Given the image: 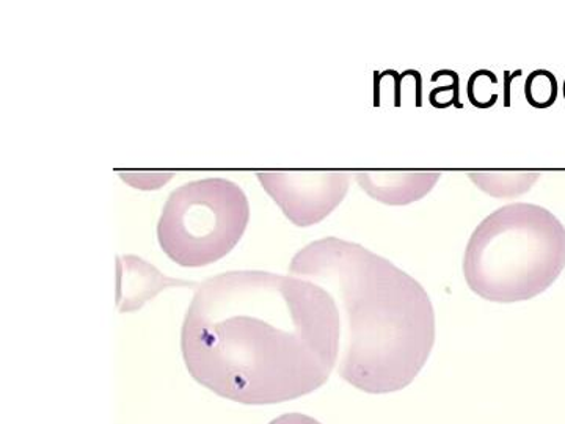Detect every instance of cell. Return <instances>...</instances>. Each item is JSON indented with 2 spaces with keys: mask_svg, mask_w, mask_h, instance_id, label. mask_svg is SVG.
<instances>
[{
  "mask_svg": "<svg viewBox=\"0 0 565 424\" xmlns=\"http://www.w3.org/2000/svg\"><path fill=\"white\" fill-rule=\"evenodd\" d=\"M289 273L323 286L337 300V371L370 394L399 392L422 373L435 344L429 294L411 274L363 245L323 237L297 252Z\"/></svg>",
  "mask_w": 565,
  "mask_h": 424,
  "instance_id": "7a4b0ae2",
  "label": "cell"
},
{
  "mask_svg": "<svg viewBox=\"0 0 565 424\" xmlns=\"http://www.w3.org/2000/svg\"><path fill=\"white\" fill-rule=\"evenodd\" d=\"M345 172L258 173L263 188L297 226H311L332 214L349 192Z\"/></svg>",
  "mask_w": 565,
  "mask_h": 424,
  "instance_id": "5b68a950",
  "label": "cell"
},
{
  "mask_svg": "<svg viewBox=\"0 0 565 424\" xmlns=\"http://www.w3.org/2000/svg\"><path fill=\"white\" fill-rule=\"evenodd\" d=\"M526 99L535 109L553 106L557 98V84L550 71L537 70L526 81Z\"/></svg>",
  "mask_w": 565,
  "mask_h": 424,
  "instance_id": "ba28073f",
  "label": "cell"
},
{
  "mask_svg": "<svg viewBox=\"0 0 565 424\" xmlns=\"http://www.w3.org/2000/svg\"><path fill=\"white\" fill-rule=\"evenodd\" d=\"M468 178L476 188L494 199H514L530 191L541 173L535 172H471Z\"/></svg>",
  "mask_w": 565,
  "mask_h": 424,
  "instance_id": "52a82bcc",
  "label": "cell"
},
{
  "mask_svg": "<svg viewBox=\"0 0 565 424\" xmlns=\"http://www.w3.org/2000/svg\"><path fill=\"white\" fill-rule=\"evenodd\" d=\"M565 267V226L533 203L505 204L476 226L463 255L468 288L489 303L534 299Z\"/></svg>",
  "mask_w": 565,
  "mask_h": 424,
  "instance_id": "3957f363",
  "label": "cell"
},
{
  "mask_svg": "<svg viewBox=\"0 0 565 424\" xmlns=\"http://www.w3.org/2000/svg\"><path fill=\"white\" fill-rule=\"evenodd\" d=\"M250 203L241 186L203 178L170 193L158 222L162 252L182 267L221 262L243 240Z\"/></svg>",
  "mask_w": 565,
  "mask_h": 424,
  "instance_id": "277c9868",
  "label": "cell"
},
{
  "mask_svg": "<svg viewBox=\"0 0 565 424\" xmlns=\"http://www.w3.org/2000/svg\"><path fill=\"white\" fill-rule=\"evenodd\" d=\"M269 424H322L315 420L313 416H308L303 414H286L278 416V418L273 420Z\"/></svg>",
  "mask_w": 565,
  "mask_h": 424,
  "instance_id": "9c48e42d",
  "label": "cell"
},
{
  "mask_svg": "<svg viewBox=\"0 0 565 424\" xmlns=\"http://www.w3.org/2000/svg\"><path fill=\"white\" fill-rule=\"evenodd\" d=\"M341 316L323 286L297 275L233 271L200 283L181 329L189 374L247 405L321 389L337 368Z\"/></svg>",
  "mask_w": 565,
  "mask_h": 424,
  "instance_id": "6da1fadb",
  "label": "cell"
},
{
  "mask_svg": "<svg viewBox=\"0 0 565 424\" xmlns=\"http://www.w3.org/2000/svg\"><path fill=\"white\" fill-rule=\"evenodd\" d=\"M356 181L375 202L405 206L424 199L438 181V172H362Z\"/></svg>",
  "mask_w": 565,
  "mask_h": 424,
  "instance_id": "8992f818",
  "label": "cell"
}]
</instances>
